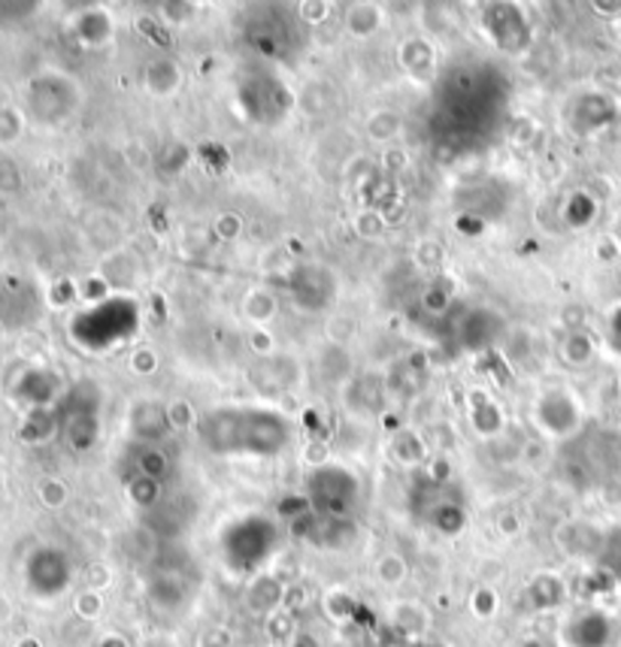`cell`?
Returning <instances> with one entry per match:
<instances>
[{"mask_svg": "<svg viewBox=\"0 0 621 647\" xmlns=\"http://www.w3.org/2000/svg\"><path fill=\"white\" fill-rule=\"evenodd\" d=\"M198 436L219 457H273L292 442V424L273 409L222 405L200 415Z\"/></svg>", "mask_w": 621, "mask_h": 647, "instance_id": "cell-1", "label": "cell"}, {"mask_svg": "<svg viewBox=\"0 0 621 647\" xmlns=\"http://www.w3.org/2000/svg\"><path fill=\"white\" fill-rule=\"evenodd\" d=\"M440 113L449 121L464 130H480L485 118L497 116L504 106V85L494 82L488 70H455L440 85Z\"/></svg>", "mask_w": 621, "mask_h": 647, "instance_id": "cell-2", "label": "cell"}, {"mask_svg": "<svg viewBox=\"0 0 621 647\" xmlns=\"http://www.w3.org/2000/svg\"><path fill=\"white\" fill-rule=\"evenodd\" d=\"M140 312L137 303L130 300H104L94 303L92 309L76 315L73 321V339L88 351H104L109 346L125 342L128 336L137 333Z\"/></svg>", "mask_w": 621, "mask_h": 647, "instance_id": "cell-3", "label": "cell"}, {"mask_svg": "<svg viewBox=\"0 0 621 647\" xmlns=\"http://www.w3.org/2000/svg\"><path fill=\"white\" fill-rule=\"evenodd\" d=\"M280 544L276 523L264 515H246L234 520L222 539V554L234 572H255Z\"/></svg>", "mask_w": 621, "mask_h": 647, "instance_id": "cell-4", "label": "cell"}, {"mask_svg": "<svg viewBox=\"0 0 621 647\" xmlns=\"http://www.w3.org/2000/svg\"><path fill=\"white\" fill-rule=\"evenodd\" d=\"M358 499H361V485L349 469H343L337 463L328 466H318L309 473L306 481V502L318 518L328 520H346L358 509Z\"/></svg>", "mask_w": 621, "mask_h": 647, "instance_id": "cell-5", "label": "cell"}, {"mask_svg": "<svg viewBox=\"0 0 621 647\" xmlns=\"http://www.w3.org/2000/svg\"><path fill=\"white\" fill-rule=\"evenodd\" d=\"M73 566L71 556L52 548V544H43L36 548L34 554L24 560V581H28V590L40 596V600H55L64 590L71 587Z\"/></svg>", "mask_w": 621, "mask_h": 647, "instance_id": "cell-6", "label": "cell"}, {"mask_svg": "<svg viewBox=\"0 0 621 647\" xmlns=\"http://www.w3.org/2000/svg\"><path fill=\"white\" fill-rule=\"evenodd\" d=\"M76 85L67 82L64 76H40L31 82V92H28V106L40 121H61L76 109Z\"/></svg>", "mask_w": 621, "mask_h": 647, "instance_id": "cell-7", "label": "cell"}, {"mask_svg": "<svg viewBox=\"0 0 621 647\" xmlns=\"http://www.w3.org/2000/svg\"><path fill=\"white\" fill-rule=\"evenodd\" d=\"M537 424L546 433H555V436H567L579 427V412H576V403L564 391H551L546 396H539L537 403Z\"/></svg>", "mask_w": 621, "mask_h": 647, "instance_id": "cell-8", "label": "cell"}, {"mask_svg": "<svg viewBox=\"0 0 621 647\" xmlns=\"http://www.w3.org/2000/svg\"><path fill=\"white\" fill-rule=\"evenodd\" d=\"M334 278L328 269H322V266H304V269H297L292 278V290H294V300L301 303L304 309H325L328 300L334 297V290L337 285L328 282Z\"/></svg>", "mask_w": 621, "mask_h": 647, "instance_id": "cell-9", "label": "cell"}, {"mask_svg": "<svg viewBox=\"0 0 621 647\" xmlns=\"http://www.w3.org/2000/svg\"><path fill=\"white\" fill-rule=\"evenodd\" d=\"M494 15H485V22H488V31H492L494 43L504 49H522L528 43L530 28L525 22V15H518L516 7H492Z\"/></svg>", "mask_w": 621, "mask_h": 647, "instance_id": "cell-10", "label": "cell"}, {"mask_svg": "<svg viewBox=\"0 0 621 647\" xmlns=\"http://www.w3.org/2000/svg\"><path fill=\"white\" fill-rule=\"evenodd\" d=\"M288 24H280L276 28V19L270 15V10H264L259 15V19H252V24H249V43L259 49L261 55H280V52H285L288 49Z\"/></svg>", "mask_w": 621, "mask_h": 647, "instance_id": "cell-11", "label": "cell"}, {"mask_svg": "<svg viewBox=\"0 0 621 647\" xmlns=\"http://www.w3.org/2000/svg\"><path fill=\"white\" fill-rule=\"evenodd\" d=\"M610 617L607 614H582V617H576L573 626H570V641L576 647H607L610 645Z\"/></svg>", "mask_w": 621, "mask_h": 647, "instance_id": "cell-12", "label": "cell"}, {"mask_svg": "<svg viewBox=\"0 0 621 647\" xmlns=\"http://www.w3.org/2000/svg\"><path fill=\"white\" fill-rule=\"evenodd\" d=\"M76 31L83 36L85 43H106L109 34H113V22L106 19V12H85L80 24H76Z\"/></svg>", "mask_w": 621, "mask_h": 647, "instance_id": "cell-13", "label": "cell"}, {"mask_svg": "<svg viewBox=\"0 0 621 647\" xmlns=\"http://www.w3.org/2000/svg\"><path fill=\"white\" fill-rule=\"evenodd\" d=\"M530 602L537 608H549L555 602H561V581L558 579H537L530 584Z\"/></svg>", "mask_w": 621, "mask_h": 647, "instance_id": "cell-14", "label": "cell"}, {"mask_svg": "<svg viewBox=\"0 0 621 647\" xmlns=\"http://www.w3.org/2000/svg\"><path fill=\"white\" fill-rule=\"evenodd\" d=\"M600 563L612 569V575H621V530L610 532V539L600 548Z\"/></svg>", "mask_w": 621, "mask_h": 647, "instance_id": "cell-15", "label": "cell"}, {"mask_svg": "<svg viewBox=\"0 0 621 647\" xmlns=\"http://www.w3.org/2000/svg\"><path fill=\"white\" fill-rule=\"evenodd\" d=\"M564 354H567V360H573V363H586L588 354H591V346H588L586 336H573L570 346H564Z\"/></svg>", "mask_w": 621, "mask_h": 647, "instance_id": "cell-16", "label": "cell"}, {"mask_svg": "<svg viewBox=\"0 0 621 647\" xmlns=\"http://www.w3.org/2000/svg\"><path fill=\"white\" fill-rule=\"evenodd\" d=\"M40 497H43V502H49V506H61L64 497H67V490H64V485H59V481H46V485L40 487Z\"/></svg>", "mask_w": 621, "mask_h": 647, "instance_id": "cell-17", "label": "cell"}, {"mask_svg": "<svg viewBox=\"0 0 621 647\" xmlns=\"http://www.w3.org/2000/svg\"><path fill=\"white\" fill-rule=\"evenodd\" d=\"M97 647H125V641L122 638H104Z\"/></svg>", "mask_w": 621, "mask_h": 647, "instance_id": "cell-18", "label": "cell"}]
</instances>
